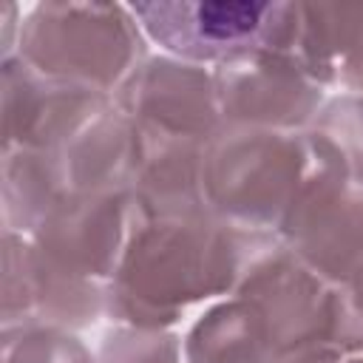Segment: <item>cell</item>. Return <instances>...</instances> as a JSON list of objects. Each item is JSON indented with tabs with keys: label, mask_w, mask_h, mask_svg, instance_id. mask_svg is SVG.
I'll list each match as a JSON object with an SVG mask.
<instances>
[{
	"label": "cell",
	"mask_w": 363,
	"mask_h": 363,
	"mask_svg": "<svg viewBox=\"0 0 363 363\" xmlns=\"http://www.w3.org/2000/svg\"><path fill=\"white\" fill-rule=\"evenodd\" d=\"M275 238L213 213L150 221L133 216L128 247L108 281L105 315L125 326L167 329L190 306L233 295Z\"/></svg>",
	"instance_id": "obj_1"
},
{
	"label": "cell",
	"mask_w": 363,
	"mask_h": 363,
	"mask_svg": "<svg viewBox=\"0 0 363 363\" xmlns=\"http://www.w3.org/2000/svg\"><path fill=\"white\" fill-rule=\"evenodd\" d=\"M145 31L130 6L37 3L17 40V57L48 79L113 96L147 60Z\"/></svg>",
	"instance_id": "obj_2"
},
{
	"label": "cell",
	"mask_w": 363,
	"mask_h": 363,
	"mask_svg": "<svg viewBox=\"0 0 363 363\" xmlns=\"http://www.w3.org/2000/svg\"><path fill=\"white\" fill-rule=\"evenodd\" d=\"M312 159L306 130L221 125L204 145L207 207L238 227L278 233Z\"/></svg>",
	"instance_id": "obj_3"
},
{
	"label": "cell",
	"mask_w": 363,
	"mask_h": 363,
	"mask_svg": "<svg viewBox=\"0 0 363 363\" xmlns=\"http://www.w3.org/2000/svg\"><path fill=\"white\" fill-rule=\"evenodd\" d=\"M130 11L170 57L213 68L264 48L289 54L298 31V3L156 0L133 3Z\"/></svg>",
	"instance_id": "obj_4"
},
{
	"label": "cell",
	"mask_w": 363,
	"mask_h": 363,
	"mask_svg": "<svg viewBox=\"0 0 363 363\" xmlns=\"http://www.w3.org/2000/svg\"><path fill=\"white\" fill-rule=\"evenodd\" d=\"M312 153V167L275 235L320 278L346 286L363 264V184L315 142Z\"/></svg>",
	"instance_id": "obj_5"
},
{
	"label": "cell",
	"mask_w": 363,
	"mask_h": 363,
	"mask_svg": "<svg viewBox=\"0 0 363 363\" xmlns=\"http://www.w3.org/2000/svg\"><path fill=\"white\" fill-rule=\"evenodd\" d=\"M224 125L306 130L320 111L323 88L286 51H252L213 68Z\"/></svg>",
	"instance_id": "obj_6"
},
{
	"label": "cell",
	"mask_w": 363,
	"mask_h": 363,
	"mask_svg": "<svg viewBox=\"0 0 363 363\" xmlns=\"http://www.w3.org/2000/svg\"><path fill=\"white\" fill-rule=\"evenodd\" d=\"M105 301L108 284L60 269L28 235L3 230V329H85L105 312Z\"/></svg>",
	"instance_id": "obj_7"
},
{
	"label": "cell",
	"mask_w": 363,
	"mask_h": 363,
	"mask_svg": "<svg viewBox=\"0 0 363 363\" xmlns=\"http://www.w3.org/2000/svg\"><path fill=\"white\" fill-rule=\"evenodd\" d=\"M0 74L3 150L31 147L62 153L65 145L113 102L108 94L48 79L17 54L0 62Z\"/></svg>",
	"instance_id": "obj_8"
},
{
	"label": "cell",
	"mask_w": 363,
	"mask_h": 363,
	"mask_svg": "<svg viewBox=\"0 0 363 363\" xmlns=\"http://www.w3.org/2000/svg\"><path fill=\"white\" fill-rule=\"evenodd\" d=\"M113 102L145 133L207 142L221 130V111L213 71L179 57H147Z\"/></svg>",
	"instance_id": "obj_9"
},
{
	"label": "cell",
	"mask_w": 363,
	"mask_h": 363,
	"mask_svg": "<svg viewBox=\"0 0 363 363\" xmlns=\"http://www.w3.org/2000/svg\"><path fill=\"white\" fill-rule=\"evenodd\" d=\"M133 227L128 190L68 193L28 235L60 269L108 284L122 261Z\"/></svg>",
	"instance_id": "obj_10"
},
{
	"label": "cell",
	"mask_w": 363,
	"mask_h": 363,
	"mask_svg": "<svg viewBox=\"0 0 363 363\" xmlns=\"http://www.w3.org/2000/svg\"><path fill=\"white\" fill-rule=\"evenodd\" d=\"M204 145L207 142L142 130V156L128 187L136 218L150 221L210 213L204 196Z\"/></svg>",
	"instance_id": "obj_11"
},
{
	"label": "cell",
	"mask_w": 363,
	"mask_h": 363,
	"mask_svg": "<svg viewBox=\"0 0 363 363\" xmlns=\"http://www.w3.org/2000/svg\"><path fill=\"white\" fill-rule=\"evenodd\" d=\"M142 156V130L111 102L60 153L71 193H119L130 187Z\"/></svg>",
	"instance_id": "obj_12"
},
{
	"label": "cell",
	"mask_w": 363,
	"mask_h": 363,
	"mask_svg": "<svg viewBox=\"0 0 363 363\" xmlns=\"http://www.w3.org/2000/svg\"><path fill=\"white\" fill-rule=\"evenodd\" d=\"M184 363H275L278 349L261 312L241 295L213 303L182 340Z\"/></svg>",
	"instance_id": "obj_13"
},
{
	"label": "cell",
	"mask_w": 363,
	"mask_h": 363,
	"mask_svg": "<svg viewBox=\"0 0 363 363\" xmlns=\"http://www.w3.org/2000/svg\"><path fill=\"white\" fill-rule=\"evenodd\" d=\"M68 193L71 187L60 153L31 147L3 150V230L31 235Z\"/></svg>",
	"instance_id": "obj_14"
},
{
	"label": "cell",
	"mask_w": 363,
	"mask_h": 363,
	"mask_svg": "<svg viewBox=\"0 0 363 363\" xmlns=\"http://www.w3.org/2000/svg\"><path fill=\"white\" fill-rule=\"evenodd\" d=\"M360 31L363 3H298V31L289 54L320 88L335 85Z\"/></svg>",
	"instance_id": "obj_15"
},
{
	"label": "cell",
	"mask_w": 363,
	"mask_h": 363,
	"mask_svg": "<svg viewBox=\"0 0 363 363\" xmlns=\"http://www.w3.org/2000/svg\"><path fill=\"white\" fill-rule=\"evenodd\" d=\"M306 136L326 150L354 184H363V94L346 91L326 99L309 122Z\"/></svg>",
	"instance_id": "obj_16"
},
{
	"label": "cell",
	"mask_w": 363,
	"mask_h": 363,
	"mask_svg": "<svg viewBox=\"0 0 363 363\" xmlns=\"http://www.w3.org/2000/svg\"><path fill=\"white\" fill-rule=\"evenodd\" d=\"M3 363H96L88 346L60 326L3 329Z\"/></svg>",
	"instance_id": "obj_17"
},
{
	"label": "cell",
	"mask_w": 363,
	"mask_h": 363,
	"mask_svg": "<svg viewBox=\"0 0 363 363\" xmlns=\"http://www.w3.org/2000/svg\"><path fill=\"white\" fill-rule=\"evenodd\" d=\"M96 363H184L182 337L170 329L116 323L102 335Z\"/></svg>",
	"instance_id": "obj_18"
},
{
	"label": "cell",
	"mask_w": 363,
	"mask_h": 363,
	"mask_svg": "<svg viewBox=\"0 0 363 363\" xmlns=\"http://www.w3.org/2000/svg\"><path fill=\"white\" fill-rule=\"evenodd\" d=\"M337 82L346 85V88L354 91V94L363 91V31H360L354 48L349 51V57H346L343 65H340V77H337Z\"/></svg>",
	"instance_id": "obj_19"
},
{
	"label": "cell",
	"mask_w": 363,
	"mask_h": 363,
	"mask_svg": "<svg viewBox=\"0 0 363 363\" xmlns=\"http://www.w3.org/2000/svg\"><path fill=\"white\" fill-rule=\"evenodd\" d=\"M20 26H23V23H17V6H14V3H6V6H3V60L17 54Z\"/></svg>",
	"instance_id": "obj_20"
},
{
	"label": "cell",
	"mask_w": 363,
	"mask_h": 363,
	"mask_svg": "<svg viewBox=\"0 0 363 363\" xmlns=\"http://www.w3.org/2000/svg\"><path fill=\"white\" fill-rule=\"evenodd\" d=\"M346 292H349V298H352V303L357 306V312L363 315V264L354 269V275L349 278V284H346Z\"/></svg>",
	"instance_id": "obj_21"
},
{
	"label": "cell",
	"mask_w": 363,
	"mask_h": 363,
	"mask_svg": "<svg viewBox=\"0 0 363 363\" xmlns=\"http://www.w3.org/2000/svg\"><path fill=\"white\" fill-rule=\"evenodd\" d=\"M343 363H363V354H354V357H346Z\"/></svg>",
	"instance_id": "obj_22"
}]
</instances>
